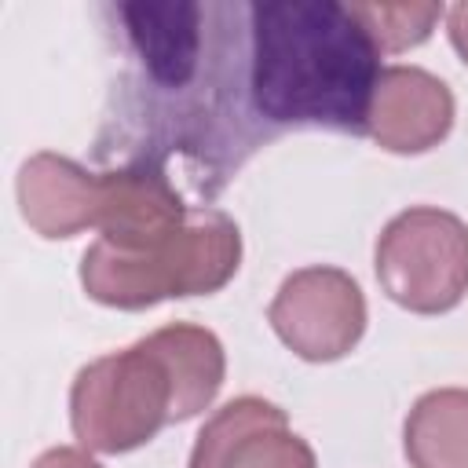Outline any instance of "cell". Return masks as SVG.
Instances as JSON below:
<instances>
[{
	"label": "cell",
	"instance_id": "obj_2",
	"mask_svg": "<svg viewBox=\"0 0 468 468\" xmlns=\"http://www.w3.org/2000/svg\"><path fill=\"white\" fill-rule=\"evenodd\" d=\"M241 267L238 223L208 205L190 208L186 223L146 252L95 241L80 260V285L95 303L143 311L172 296L219 292Z\"/></svg>",
	"mask_w": 468,
	"mask_h": 468
},
{
	"label": "cell",
	"instance_id": "obj_4",
	"mask_svg": "<svg viewBox=\"0 0 468 468\" xmlns=\"http://www.w3.org/2000/svg\"><path fill=\"white\" fill-rule=\"evenodd\" d=\"M373 267L399 307L446 314L468 292V223L435 205L406 208L380 230Z\"/></svg>",
	"mask_w": 468,
	"mask_h": 468
},
{
	"label": "cell",
	"instance_id": "obj_5",
	"mask_svg": "<svg viewBox=\"0 0 468 468\" xmlns=\"http://www.w3.org/2000/svg\"><path fill=\"white\" fill-rule=\"evenodd\" d=\"M267 322L296 358L336 362L366 333V296L340 267H300L274 292Z\"/></svg>",
	"mask_w": 468,
	"mask_h": 468
},
{
	"label": "cell",
	"instance_id": "obj_12",
	"mask_svg": "<svg viewBox=\"0 0 468 468\" xmlns=\"http://www.w3.org/2000/svg\"><path fill=\"white\" fill-rule=\"evenodd\" d=\"M413 468H468V388L424 391L402 428Z\"/></svg>",
	"mask_w": 468,
	"mask_h": 468
},
{
	"label": "cell",
	"instance_id": "obj_7",
	"mask_svg": "<svg viewBox=\"0 0 468 468\" xmlns=\"http://www.w3.org/2000/svg\"><path fill=\"white\" fill-rule=\"evenodd\" d=\"M457 117L453 91L420 66H388L373 88L366 135L388 154H424L439 146Z\"/></svg>",
	"mask_w": 468,
	"mask_h": 468
},
{
	"label": "cell",
	"instance_id": "obj_1",
	"mask_svg": "<svg viewBox=\"0 0 468 468\" xmlns=\"http://www.w3.org/2000/svg\"><path fill=\"white\" fill-rule=\"evenodd\" d=\"M249 88L252 106L274 124L362 135L380 48L340 0L249 4Z\"/></svg>",
	"mask_w": 468,
	"mask_h": 468
},
{
	"label": "cell",
	"instance_id": "obj_8",
	"mask_svg": "<svg viewBox=\"0 0 468 468\" xmlns=\"http://www.w3.org/2000/svg\"><path fill=\"white\" fill-rule=\"evenodd\" d=\"M190 208L176 194L165 172L135 165L102 172V201H99V241L124 249V252H146L172 238L186 223Z\"/></svg>",
	"mask_w": 468,
	"mask_h": 468
},
{
	"label": "cell",
	"instance_id": "obj_11",
	"mask_svg": "<svg viewBox=\"0 0 468 468\" xmlns=\"http://www.w3.org/2000/svg\"><path fill=\"white\" fill-rule=\"evenodd\" d=\"M150 340L165 355L176 380V424L208 410L227 377V355L219 336L194 322H172L165 329H154Z\"/></svg>",
	"mask_w": 468,
	"mask_h": 468
},
{
	"label": "cell",
	"instance_id": "obj_13",
	"mask_svg": "<svg viewBox=\"0 0 468 468\" xmlns=\"http://www.w3.org/2000/svg\"><path fill=\"white\" fill-rule=\"evenodd\" d=\"M380 51H406L431 37L442 4H351Z\"/></svg>",
	"mask_w": 468,
	"mask_h": 468
},
{
	"label": "cell",
	"instance_id": "obj_10",
	"mask_svg": "<svg viewBox=\"0 0 468 468\" xmlns=\"http://www.w3.org/2000/svg\"><path fill=\"white\" fill-rule=\"evenodd\" d=\"M201 7L197 4H124L121 18L146 62V73L165 88H183L201 55Z\"/></svg>",
	"mask_w": 468,
	"mask_h": 468
},
{
	"label": "cell",
	"instance_id": "obj_6",
	"mask_svg": "<svg viewBox=\"0 0 468 468\" xmlns=\"http://www.w3.org/2000/svg\"><path fill=\"white\" fill-rule=\"evenodd\" d=\"M190 468H318V457L292 431L282 406L241 395L205 420L190 450Z\"/></svg>",
	"mask_w": 468,
	"mask_h": 468
},
{
	"label": "cell",
	"instance_id": "obj_14",
	"mask_svg": "<svg viewBox=\"0 0 468 468\" xmlns=\"http://www.w3.org/2000/svg\"><path fill=\"white\" fill-rule=\"evenodd\" d=\"M29 468H102V464L80 446H51Z\"/></svg>",
	"mask_w": 468,
	"mask_h": 468
},
{
	"label": "cell",
	"instance_id": "obj_3",
	"mask_svg": "<svg viewBox=\"0 0 468 468\" xmlns=\"http://www.w3.org/2000/svg\"><path fill=\"white\" fill-rule=\"evenodd\" d=\"M69 424L84 450L128 453L176 424V380L150 336L88 362L69 388Z\"/></svg>",
	"mask_w": 468,
	"mask_h": 468
},
{
	"label": "cell",
	"instance_id": "obj_15",
	"mask_svg": "<svg viewBox=\"0 0 468 468\" xmlns=\"http://www.w3.org/2000/svg\"><path fill=\"white\" fill-rule=\"evenodd\" d=\"M446 33H450L453 51L468 62V0H461V4H453L446 11Z\"/></svg>",
	"mask_w": 468,
	"mask_h": 468
},
{
	"label": "cell",
	"instance_id": "obj_9",
	"mask_svg": "<svg viewBox=\"0 0 468 468\" xmlns=\"http://www.w3.org/2000/svg\"><path fill=\"white\" fill-rule=\"evenodd\" d=\"M18 212L40 238H73L99 223L102 172H88L73 157L40 150L18 168Z\"/></svg>",
	"mask_w": 468,
	"mask_h": 468
}]
</instances>
